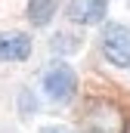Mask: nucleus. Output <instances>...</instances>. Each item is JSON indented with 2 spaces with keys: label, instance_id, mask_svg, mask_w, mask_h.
Segmentation results:
<instances>
[{
  "label": "nucleus",
  "instance_id": "obj_1",
  "mask_svg": "<svg viewBox=\"0 0 130 133\" xmlns=\"http://www.w3.org/2000/svg\"><path fill=\"white\" fill-rule=\"evenodd\" d=\"M99 50H102L105 62L130 71V25H124V22H102V28H99Z\"/></svg>",
  "mask_w": 130,
  "mask_h": 133
},
{
  "label": "nucleus",
  "instance_id": "obj_2",
  "mask_svg": "<svg viewBox=\"0 0 130 133\" xmlns=\"http://www.w3.org/2000/svg\"><path fill=\"white\" fill-rule=\"evenodd\" d=\"M77 71L68 65V62H53V65L43 71V77H40V87H43V93H47V99L59 102H71L77 96Z\"/></svg>",
  "mask_w": 130,
  "mask_h": 133
},
{
  "label": "nucleus",
  "instance_id": "obj_3",
  "mask_svg": "<svg viewBox=\"0 0 130 133\" xmlns=\"http://www.w3.org/2000/svg\"><path fill=\"white\" fill-rule=\"evenodd\" d=\"M87 130L90 133H124L127 130V118L121 115V108L115 102L93 99L87 102Z\"/></svg>",
  "mask_w": 130,
  "mask_h": 133
},
{
  "label": "nucleus",
  "instance_id": "obj_4",
  "mask_svg": "<svg viewBox=\"0 0 130 133\" xmlns=\"http://www.w3.org/2000/svg\"><path fill=\"white\" fill-rule=\"evenodd\" d=\"M65 16L74 22V25H102L105 16H108V0H68L65 6Z\"/></svg>",
  "mask_w": 130,
  "mask_h": 133
},
{
  "label": "nucleus",
  "instance_id": "obj_5",
  "mask_svg": "<svg viewBox=\"0 0 130 133\" xmlns=\"http://www.w3.org/2000/svg\"><path fill=\"white\" fill-rule=\"evenodd\" d=\"M31 34L25 31H0V62H25L31 59Z\"/></svg>",
  "mask_w": 130,
  "mask_h": 133
},
{
  "label": "nucleus",
  "instance_id": "obj_6",
  "mask_svg": "<svg viewBox=\"0 0 130 133\" xmlns=\"http://www.w3.org/2000/svg\"><path fill=\"white\" fill-rule=\"evenodd\" d=\"M59 6H62V0H28L25 16H28V22L34 28H47L53 22V16L59 12Z\"/></svg>",
  "mask_w": 130,
  "mask_h": 133
},
{
  "label": "nucleus",
  "instance_id": "obj_7",
  "mask_svg": "<svg viewBox=\"0 0 130 133\" xmlns=\"http://www.w3.org/2000/svg\"><path fill=\"white\" fill-rule=\"evenodd\" d=\"M77 46H81V37H74V34H56L53 37V50L56 53H71Z\"/></svg>",
  "mask_w": 130,
  "mask_h": 133
},
{
  "label": "nucleus",
  "instance_id": "obj_8",
  "mask_svg": "<svg viewBox=\"0 0 130 133\" xmlns=\"http://www.w3.org/2000/svg\"><path fill=\"white\" fill-rule=\"evenodd\" d=\"M40 133H74V130H68L62 124H50V127H40Z\"/></svg>",
  "mask_w": 130,
  "mask_h": 133
}]
</instances>
